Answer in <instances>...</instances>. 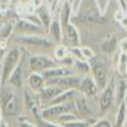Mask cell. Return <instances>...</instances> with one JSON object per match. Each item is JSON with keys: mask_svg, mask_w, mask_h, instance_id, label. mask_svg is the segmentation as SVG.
Instances as JSON below:
<instances>
[{"mask_svg": "<svg viewBox=\"0 0 127 127\" xmlns=\"http://www.w3.org/2000/svg\"><path fill=\"white\" fill-rule=\"evenodd\" d=\"M42 29H45L43 27H41L31 20L20 17L19 19L15 20L14 26V33L17 36H27V34H42Z\"/></svg>", "mask_w": 127, "mask_h": 127, "instance_id": "30bf717a", "label": "cell"}, {"mask_svg": "<svg viewBox=\"0 0 127 127\" xmlns=\"http://www.w3.org/2000/svg\"><path fill=\"white\" fill-rule=\"evenodd\" d=\"M118 47H120V51L122 54H127V37L118 42Z\"/></svg>", "mask_w": 127, "mask_h": 127, "instance_id": "4dcf8cb0", "label": "cell"}, {"mask_svg": "<svg viewBox=\"0 0 127 127\" xmlns=\"http://www.w3.org/2000/svg\"><path fill=\"white\" fill-rule=\"evenodd\" d=\"M81 55H83V60H87V61H90V60H93L95 56H97L94 54V51L90 47H87V46L81 47Z\"/></svg>", "mask_w": 127, "mask_h": 127, "instance_id": "83f0119b", "label": "cell"}, {"mask_svg": "<svg viewBox=\"0 0 127 127\" xmlns=\"http://www.w3.org/2000/svg\"><path fill=\"white\" fill-rule=\"evenodd\" d=\"M31 5L33 6L34 9H37V8L43 5V0H31Z\"/></svg>", "mask_w": 127, "mask_h": 127, "instance_id": "d6a6232c", "label": "cell"}, {"mask_svg": "<svg viewBox=\"0 0 127 127\" xmlns=\"http://www.w3.org/2000/svg\"><path fill=\"white\" fill-rule=\"evenodd\" d=\"M14 42L17 46L24 47L28 50H41V51L54 50V47L57 45L55 41H52L50 37H45L43 34L15 36Z\"/></svg>", "mask_w": 127, "mask_h": 127, "instance_id": "6da1fadb", "label": "cell"}, {"mask_svg": "<svg viewBox=\"0 0 127 127\" xmlns=\"http://www.w3.org/2000/svg\"><path fill=\"white\" fill-rule=\"evenodd\" d=\"M126 121H127V103L125 100L118 105V111L116 114L113 127H123L126 125Z\"/></svg>", "mask_w": 127, "mask_h": 127, "instance_id": "603a6c76", "label": "cell"}, {"mask_svg": "<svg viewBox=\"0 0 127 127\" xmlns=\"http://www.w3.org/2000/svg\"><path fill=\"white\" fill-rule=\"evenodd\" d=\"M74 102V108H75V113L78 114L79 118L87 120L92 116V111L89 108V104L87 102V97L81 95L80 93H78V95L75 97Z\"/></svg>", "mask_w": 127, "mask_h": 127, "instance_id": "2e32d148", "label": "cell"}, {"mask_svg": "<svg viewBox=\"0 0 127 127\" xmlns=\"http://www.w3.org/2000/svg\"><path fill=\"white\" fill-rule=\"evenodd\" d=\"M125 100L127 102V93H126V97H125Z\"/></svg>", "mask_w": 127, "mask_h": 127, "instance_id": "ab89813d", "label": "cell"}, {"mask_svg": "<svg viewBox=\"0 0 127 127\" xmlns=\"http://www.w3.org/2000/svg\"><path fill=\"white\" fill-rule=\"evenodd\" d=\"M19 3L22 4V5H27L28 3L31 4V0H19Z\"/></svg>", "mask_w": 127, "mask_h": 127, "instance_id": "e575fe53", "label": "cell"}, {"mask_svg": "<svg viewBox=\"0 0 127 127\" xmlns=\"http://www.w3.org/2000/svg\"><path fill=\"white\" fill-rule=\"evenodd\" d=\"M118 72L125 75L126 74V69H127V54H120V57H118Z\"/></svg>", "mask_w": 127, "mask_h": 127, "instance_id": "4316f807", "label": "cell"}, {"mask_svg": "<svg viewBox=\"0 0 127 127\" xmlns=\"http://www.w3.org/2000/svg\"><path fill=\"white\" fill-rule=\"evenodd\" d=\"M41 126L42 127H65L60 123H56V122H50V121H41Z\"/></svg>", "mask_w": 127, "mask_h": 127, "instance_id": "1f68e13d", "label": "cell"}, {"mask_svg": "<svg viewBox=\"0 0 127 127\" xmlns=\"http://www.w3.org/2000/svg\"><path fill=\"white\" fill-rule=\"evenodd\" d=\"M47 33H48V37L52 41H55L56 43H61L62 42V26L60 23L59 18L52 19V22L47 29Z\"/></svg>", "mask_w": 127, "mask_h": 127, "instance_id": "ffe728a7", "label": "cell"}, {"mask_svg": "<svg viewBox=\"0 0 127 127\" xmlns=\"http://www.w3.org/2000/svg\"><path fill=\"white\" fill-rule=\"evenodd\" d=\"M67 112H75L74 108V102L70 103H61V104H54V105H48L46 108L41 109V120L42 121H50V122H55L60 116Z\"/></svg>", "mask_w": 127, "mask_h": 127, "instance_id": "52a82bcc", "label": "cell"}, {"mask_svg": "<svg viewBox=\"0 0 127 127\" xmlns=\"http://www.w3.org/2000/svg\"><path fill=\"white\" fill-rule=\"evenodd\" d=\"M23 90V105H24V109L31 113L36 120H38L39 122L41 120V105H39V100H38V94L37 92L32 90L28 85H24Z\"/></svg>", "mask_w": 127, "mask_h": 127, "instance_id": "5b68a950", "label": "cell"}, {"mask_svg": "<svg viewBox=\"0 0 127 127\" xmlns=\"http://www.w3.org/2000/svg\"><path fill=\"white\" fill-rule=\"evenodd\" d=\"M5 52H6V50H4L3 47H0V66H1V62H3V59H4Z\"/></svg>", "mask_w": 127, "mask_h": 127, "instance_id": "836d02e7", "label": "cell"}, {"mask_svg": "<svg viewBox=\"0 0 127 127\" xmlns=\"http://www.w3.org/2000/svg\"><path fill=\"white\" fill-rule=\"evenodd\" d=\"M89 62L92 66V75H93L95 83L98 84L99 89H104L111 80L109 79V67L107 65V62L103 61L98 56H95Z\"/></svg>", "mask_w": 127, "mask_h": 127, "instance_id": "277c9868", "label": "cell"}, {"mask_svg": "<svg viewBox=\"0 0 127 127\" xmlns=\"http://www.w3.org/2000/svg\"><path fill=\"white\" fill-rule=\"evenodd\" d=\"M125 76L127 78V69H126V74H125Z\"/></svg>", "mask_w": 127, "mask_h": 127, "instance_id": "60d3db41", "label": "cell"}, {"mask_svg": "<svg viewBox=\"0 0 127 127\" xmlns=\"http://www.w3.org/2000/svg\"><path fill=\"white\" fill-rule=\"evenodd\" d=\"M0 127H10V126H8V125H6V123H5V122L3 121V123L0 125Z\"/></svg>", "mask_w": 127, "mask_h": 127, "instance_id": "74e56055", "label": "cell"}, {"mask_svg": "<svg viewBox=\"0 0 127 127\" xmlns=\"http://www.w3.org/2000/svg\"><path fill=\"white\" fill-rule=\"evenodd\" d=\"M1 27H3V26H1V23H0V29H1Z\"/></svg>", "mask_w": 127, "mask_h": 127, "instance_id": "b9f144b4", "label": "cell"}, {"mask_svg": "<svg viewBox=\"0 0 127 127\" xmlns=\"http://www.w3.org/2000/svg\"><path fill=\"white\" fill-rule=\"evenodd\" d=\"M76 18L80 20L83 24L87 26H99V24H104L105 23V18L100 15V13L97 10H92V9H85V12L79 13L76 15Z\"/></svg>", "mask_w": 127, "mask_h": 127, "instance_id": "4fadbf2b", "label": "cell"}, {"mask_svg": "<svg viewBox=\"0 0 127 127\" xmlns=\"http://www.w3.org/2000/svg\"><path fill=\"white\" fill-rule=\"evenodd\" d=\"M92 127H113L111 123H109V121H107V120H99V121H97Z\"/></svg>", "mask_w": 127, "mask_h": 127, "instance_id": "f546056e", "label": "cell"}, {"mask_svg": "<svg viewBox=\"0 0 127 127\" xmlns=\"http://www.w3.org/2000/svg\"><path fill=\"white\" fill-rule=\"evenodd\" d=\"M24 59L22 57L20 60L19 65L17 66V69L13 71V74L10 75L9 80H8V84L12 85L14 89L17 90H20L23 89L24 85H26V80H24V71H26V65H24Z\"/></svg>", "mask_w": 127, "mask_h": 127, "instance_id": "9a60e30c", "label": "cell"}, {"mask_svg": "<svg viewBox=\"0 0 127 127\" xmlns=\"http://www.w3.org/2000/svg\"><path fill=\"white\" fill-rule=\"evenodd\" d=\"M3 123V111H1V107H0V125Z\"/></svg>", "mask_w": 127, "mask_h": 127, "instance_id": "d590c367", "label": "cell"}, {"mask_svg": "<svg viewBox=\"0 0 127 127\" xmlns=\"http://www.w3.org/2000/svg\"><path fill=\"white\" fill-rule=\"evenodd\" d=\"M1 67V66H0ZM1 85H3V83H1V70H0V89H1Z\"/></svg>", "mask_w": 127, "mask_h": 127, "instance_id": "8d00e7d4", "label": "cell"}, {"mask_svg": "<svg viewBox=\"0 0 127 127\" xmlns=\"http://www.w3.org/2000/svg\"><path fill=\"white\" fill-rule=\"evenodd\" d=\"M22 57H23L22 50H20L18 46H13V47L6 50L5 55H4V59H3V62H1V67H0V70H1V83H3V85L8 83L10 75H12L13 71L19 65Z\"/></svg>", "mask_w": 127, "mask_h": 127, "instance_id": "7a4b0ae2", "label": "cell"}, {"mask_svg": "<svg viewBox=\"0 0 127 127\" xmlns=\"http://www.w3.org/2000/svg\"><path fill=\"white\" fill-rule=\"evenodd\" d=\"M47 1H48L50 4H52V3H54V1H55V0H47Z\"/></svg>", "mask_w": 127, "mask_h": 127, "instance_id": "f35d334b", "label": "cell"}, {"mask_svg": "<svg viewBox=\"0 0 127 127\" xmlns=\"http://www.w3.org/2000/svg\"><path fill=\"white\" fill-rule=\"evenodd\" d=\"M127 93V83L125 79H118L116 81V103L118 105L125 102V97Z\"/></svg>", "mask_w": 127, "mask_h": 127, "instance_id": "d4e9b609", "label": "cell"}, {"mask_svg": "<svg viewBox=\"0 0 127 127\" xmlns=\"http://www.w3.org/2000/svg\"><path fill=\"white\" fill-rule=\"evenodd\" d=\"M52 51H54V59L57 62L61 61L62 59H65L67 56V54H69V48L65 45H62V43H57Z\"/></svg>", "mask_w": 127, "mask_h": 127, "instance_id": "484cf974", "label": "cell"}, {"mask_svg": "<svg viewBox=\"0 0 127 127\" xmlns=\"http://www.w3.org/2000/svg\"><path fill=\"white\" fill-rule=\"evenodd\" d=\"M126 127H127V121H126Z\"/></svg>", "mask_w": 127, "mask_h": 127, "instance_id": "7bdbcfd3", "label": "cell"}, {"mask_svg": "<svg viewBox=\"0 0 127 127\" xmlns=\"http://www.w3.org/2000/svg\"><path fill=\"white\" fill-rule=\"evenodd\" d=\"M79 93L81 95L87 98H90V97H94L97 95V93L99 92V87L98 84L95 83L93 75H85V76H81V83H80V87H79Z\"/></svg>", "mask_w": 127, "mask_h": 127, "instance_id": "5bb4252c", "label": "cell"}, {"mask_svg": "<svg viewBox=\"0 0 127 127\" xmlns=\"http://www.w3.org/2000/svg\"><path fill=\"white\" fill-rule=\"evenodd\" d=\"M57 65L59 62L54 57H48L46 55H32L27 60V66L31 72H45Z\"/></svg>", "mask_w": 127, "mask_h": 127, "instance_id": "8992f818", "label": "cell"}, {"mask_svg": "<svg viewBox=\"0 0 127 127\" xmlns=\"http://www.w3.org/2000/svg\"><path fill=\"white\" fill-rule=\"evenodd\" d=\"M72 69H74V71H75L76 74H79L80 76L89 75V74L92 72L90 62H89V61H87V60H75Z\"/></svg>", "mask_w": 127, "mask_h": 127, "instance_id": "cb8c5ba5", "label": "cell"}, {"mask_svg": "<svg viewBox=\"0 0 127 127\" xmlns=\"http://www.w3.org/2000/svg\"><path fill=\"white\" fill-rule=\"evenodd\" d=\"M26 85L38 93L41 89L46 87V79L42 72H29V75L26 79Z\"/></svg>", "mask_w": 127, "mask_h": 127, "instance_id": "e0dca14e", "label": "cell"}, {"mask_svg": "<svg viewBox=\"0 0 127 127\" xmlns=\"http://www.w3.org/2000/svg\"><path fill=\"white\" fill-rule=\"evenodd\" d=\"M62 45L66 47H79L80 46V36L75 24L69 23L62 28Z\"/></svg>", "mask_w": 127, "mask_h": 127, "instance_id": "7c38bea8", "label": "cell"}, {"mask_svg": "<svg viewBox=\"0 0 127 127\" xmlns=\"http://www.w3.org/2000/svg\"><path fill=\"white\" fill-rule=\"evenodd\" d=\"M72 4L69 0H64L61 6H60V12H59V19L60 23L64 27H66L69 23H71V14H72Z\"/></svg>", "mask_w": 127, "mask_h": 127, "instance_id": "ac0fdd59", "label": "cell"}, {"mask_svg": "<svg viewBox=\"0 0 127 127\" xmlns=\"http://www.w3.org/2000/svg\"><path fill=\"white\" fill-rule=\"evenodd\" d=\"M113 102H116V81L114 78H112L109 80V83L107 84V87L104 89H102L100 94H99V109L102 113H105L111 107Z\"/></svg>", "mask_w": 127, "mask_h": 127, "instance_id": "ba28073f", "label": "cell"}, {"mask_svg": "<svg viewBox=\"0 0 127 127\" xmlns=\"http://www.w3.org/2000/svg\"><path fill=\"white\" fill-rule=\"evenodd\" d=\"M62 92H64V89H61L59 87H55V85H46L43 89H41L37 93L41 109L45 108V107H48V105L51 104V102L55 98H57Z\"/></svg>", "mask_w": 127, "mask_h": 127, "instance_id": "8fae6325", "label": "cell"}, {"mask_svg": "<svg viewBox=\"0 0 127 127\" xmlns=\"http://www.w3.org/2000/svg\"><path fill=\"white\" fill-rule=\"evenodd\" d=\"M81 83V76L79 74H71V75L61 76V78H52L46 80V85H55L64 90L69 89H79Z\"/></svg>", "mask_w": 127, "mask_h": 127, "instance_id": "9c48e42d", "label": "cell"}, {"mask_svg": "<svg viewBox=\"0 0 127 127\" xmlns=\"http://www.w3.org/2000/svg\"><path fill=\"white\" fill-rule=\"evenodd\" d=\"M43 74L45 79H52V78H61V76H66V75H71V74H76L74 71V69H70V67H65V66H61V65H57L55 67H51L48 70H46Z\"/></svg>", "mask_w": 127, "mask_h": 127, "instance_id": "d6986e66", "label": "cell"}, {"mask_svg": "<svg viewBox=\"0 0 127 127\" xmlns=\"http://www.w3.org/2000/svg\"><path fill=\"white\" fill-rule=\"evenodd\" d=\"M14 127H36L31 121H26L23 118H19V121L17 122V125Z\"/></svg>", "mask_w": 127, "mask_h": 127, "instance_id": "f1b7e54d", "label": "cell"}, {"mask_svg": "<svg viewBox=\"0 0 127 127\" xmlns=\"http://www.w3.org/2000/svg\"><path fill=\"white\" fill-rule=\"evenodd\" d=\"M118 47V41L114 36H108L103 39V42L100 43V51L104 55L111 56L114 54V51Z\"/></svg>", "mask_w": 127, "mask_h": 127, "instance_id": "44dd1931", "label": "cell"}, {"mask_svg": "<svg viewBox=\"0 0 127 127\" xmlns=\"http://www.w3.org/2000/svg\"><path fill=\"white\" fill-rule=\"evenodd\" d=\"M15 90L12 85L4 84L0 89V107H1L3 114L5 116H17L19 111V102L17 98Z\"/></svg>", "mask_w": 127, "mask_h": 127, "instance_id": "3957f363", "label": "cell"}, {"mask_svg": "<svg viewBox=\"0 0 127 127\" xmlns=\"http://www.w3.org/2000/svg\"><path fill=\"white\" fill-rule=\"evenodd\" d=\"M36 14H37V17L39 18V20H41L42 26H43V28L47 31L48 27H50V24H51V22H52V19H54V18L51 17V12H50L48 6L43 4L42 6L37 8V9H36Z\"/></svg>", "mask_w": 127, "mask_h": 127, "instance_id": "7402d4cb", "label": "cell"}]
</instances>
